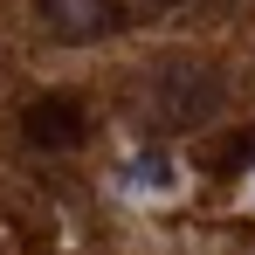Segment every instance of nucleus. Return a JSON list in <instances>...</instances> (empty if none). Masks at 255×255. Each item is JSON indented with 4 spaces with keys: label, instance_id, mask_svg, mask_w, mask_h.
Here are the masks:
<instances>
[{
    "label": "nucleus",
    "instance_id": "39448f33",
    "mask_svg": "<svg viewBox=\"0 0 255 255\" xmlns=\"http://www.w3.org/2000/svg\"><path fill=\"white\" fill-rule=\"evenodd\" d=\"M145 7H152V14H166V7H179V0H145Z\"/></svg>",
    "mask_w": 255,
    "mask_h": 255
},
{
    "label": "nucleus",
    "instance_id": "20e7f679",
    "mask_svg": "<svg viewBox=\"0 0 255 255\" xmlns=\"http://www.w3.org/2000/svg\"><path fill=\"white\" fill-rule=\"evenodd\" d=\"M118 186L145 193V200H172V193H179V166H172L166 152H138V159H125Z\"/></svg>",
    "mask_w": 255,
    "mask_h": 255
},
{
    "label": "nucleus",
    "instance_id": "f257e3e1",
    "mask_svg": "<svg viewBox=\"0 0 255 255\" xmlns=\"http://www.w3.org/2000/svg\"><path fill=\"white\" fill-rule=\"evenodd\" d=\"M152 111L166 125H207L221 111V76L207 62H193V55H172V62L152 69Z\"/></svg>",
    "mask_w": 255,
    "mask_h": 255
},
{
    "label": "nucleus",
    "instance_id": "423d86ee",
    "mask_svg": "<svg viewBox=\"0 0 255 255\" xmlns=\"http://www.w3.org/2000/svg\"><path fill=\"white\" fill-rule=\"evenodd\" d=\"M249 207H255V179H249Z\"/></svg>",
    "mask_w": 255,
    "mask_h": 255
},
{
    "label": "nucleus",
    "instance_id": "f03ea898",
    "mask_svg": "<svg viewBox=\"0 0 255 255\" xmlns=\"http://www.w3.org/2000/svg\"><path fill=\"white\" fill-rule=\"evenodd\" d=\"M42 21L62 42H104V35H118L125 7L118 0H42Z\"/></svg>",
    "mask_w": 255,
    "mask_h": 255
},
{
    "label": "nucleus",
    "instance_id": "7ed1b4c3",
    "mask_svg": "<svg viewBox=\"0 0 255 255\" xmlns=\"http://www.w3.org/2000/svg\"><path fill=\"white\" fill-rule=\"evenodd\" d=\"M21 131H28V145H42V152H69V145L83 138V111H76L69 97H35V104L21 111Z\"/></svg>",
    "mask_w": 255,
    "mask_h": 255
}]
</instances>
